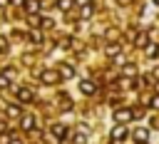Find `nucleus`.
Returning <instances> with one entry per match:
<instances>
[{"instance_id": "obj_17", "label": "nucleus", "mask_w": 159, "mask_h": 144, "mask_svg": "<svg viewBox=\"0 0 159 144\" xmlns=\"http://www.w3.org/2000/svg\"><path fill=\"white\" fill-rule=\"evenodd\" d=\"M122 72H124V74H129V77H132V74H134V72H137V67H134V65H124V70H122Z\"/></svg>"}, {"instance_id": "obj_26", "label": "nucleus", "mask_w": 159, "mask_h": 144, "mask_svg": "<svg viewBox=\"0 0 159 144\" xmlns=\"http://www.w3.org/2000/svg\"><path fill=\"white\" fill-rule=\"evenodd\" d=\"M5 2H7V0H0V5H5Z\"/></svg>"}, {"instance_id": "obj_9", "label": "nucleus", "mask_w": 159, "mask_h": 144, "mask_svg": "<svg viewBox=\"0 0 159 144\" xmlns=\"http://www.w3.org/2000/svg\"><path fill=\"white\" fill-rule=\"evenodd\" d=\"M20 127H22L25 132H30V129H35V117H22V122H20Z\"/></svg>"}, {"instance_id": "obj_24", "label": "nucleus", "mask_w": 159, "mask_h": 144, "mask_svg": "<svg viewBox=\"0 0 159 144\" xmlns=\"http://www.w3.org/2000/svg\"><path fill=\"white\" fill-rule=\"evenodd\" d=\"M154 77H157V79H159V67H157V70H154Z\"/></svg>"}, {"instance_id": "obj_5", "label": "nucleus", "mask_w": 159, "mask_h": 144, "mask_svg": "<svg viewBox=\"0 0 159 144\" xmlns=\"http://www.w3.org/2000/svg\"><path fill=\"white\" fill-rule=\"evenodd\" d=\"M134 139H137V142H149V129L137 127V129H134Z\"/></svg>"}, {"instance_id": "obj_2", "label": "nucleus", "mask_w": 159, "mask_h": 144, "mask_svg": "<svg viewBox=\"0 0 159 144\" xmlns=\"http://www.w3.org/2000/svg\"><path fill=\"white\" fill-rule=\"evenodd\" d=\"M129 119H134L132 109H117V112H114V122H117V124H124V122H129Z\"/></svg>"}, {"instance_id": "obj_6", "label": "nucleus", "mask_w": 159, "mask_h": 144, "mask_svg": "<svg viewBox=\"0 0 159 144\" xmlns=\"http://www.w3.org/2000/svg\"><path fill=\"white\" fill-rule=\"evenodd\" d=\"M134 45H137V47H147V45H149V35H147V32H139L137 40H134Z\"/></svg>"}, {"instance_id": "obj_18", "label": "nucleus", "mask_w": 159, "mask_h": 144, "mask_svg": "<svg viewBox=\"0 0 159 144\" xmlns=\"http://www.w3.org/2000/svg\"><path fill=\"white\" fill-rule=\"evenodd\" d=\"M10 84V74H0V87H7Z\"/></svg>"}, {"instance_id": "obj_1", "label": "nucleus", "mask_w": 159, "mask_h": 144, "mask_svg": "<svg viewBox=\"0 0 159 144\" xmlns=\"http://www.w3.org/2000/svg\"><path fill=\"white\" fill-rule=\"evenodd\" d=\"M60 79H62L60 70H45V72H42V82H45V84H57Z\"/></svg>"}, {"instance_id": "obj_23", "label": "nucleus", "mask_w": 159, "mask_h": 144, "mask_svg": "<svg viewBox=\"0 0 159 144\" xmlns=\"http://www.w3.org/2000/svg\"><path fill=\"white\" fill-rule=\"evenodd\" d=\"M75 2H77V5H87V0H75Z\"/></svg>"}, {"instance_id": "obj_28", "label": "nucleus", "mask_w": 159, "mask_h": 144, "mask_svg": "<svg viewBox=\"0 0 159 144\" xmlns=\"http://www.w3.org/2000/svg\"><path fill=\"white\" fill-rule=\"evenodd\" d=\"M139 144H147V142H139Z\"/></svg>"}, {"instance_id": "obj_20", "label": "nucleus", "mask_w": 159, "mask_h": 144, "mask_svg": "<svg viewBox=\"0 0 159 144\" xmlns=\"http://www.w3.org/2000/svg\"><path fill=\"white\" fill-rule=\"evenodd\" d=\"M57 5H60V7H62V10H67V7H70V5H72V0H60V2H57Z\"/></svg>"}, {"instance_id": "obj_15", "label": "nucleus", "mask_w": 159, "mask_h": 144, "mask_svg": "<svg viewBox=\"0 0 159 144\" xmlns=\"http://www.w3.org/2000/svg\"><path fill=\"white\" fill-rule=\"evenodd\" d=\"M7 117H20V107L10 104V107H7Z\"/></svg>"}, {"instance_id": "obj_22", "label": "nucleus", "mask_w": 159, "mask_h": 144, "mask_svg": "<svg viewBox=\"0 0 159 144\" xmlns=\"http://www.w3.org/2000/svg\"><path fill=\"white\" fill-rule=\"evenodd\" d=\"M5 129H7V124H5L2 119H0V132H5Z\"/></svg>"}, {"instance_id": "obj_21", "label": "nucleus", "mask_w": 159, "mask_h": 144, "mask_svg": "<svg viewBox=\"0 0 159 144\" xmlns=\"http://www.w3.org/2000/svg\"><path fill=\"white\" fill-rule=\"evenodd\" d=\"M152 127H154V129H159V117H154V119H152Z\"/></svg>"}, {"instance_id": "obj_25", "label": "nucleus", "mask_w": 159, "mask_h": 144, "mask_svg": "<svg viewBox=\"0 0 159 144\" xmlns=\"http://www.w3.org/2000/svg\"><path fill=\"white\" fill-rule=\"evenodd\" d=\"M117 2H119V5H127V2H129V0H117Z\"/></svg>"}, {"instance_id": "obj_11", "label": "nucleus", "mask_w": 159, "mask_h": 144, "mask_svg": "<svg viewBox=\"0 0 159 144\" xmlns=\"http://www.w3.org/2000/svg\"><path fill=\"white\" fill-rule=\"evenodd\" d=\"M60 74H62V77H75V67L62 65V67H60Z\"/></svg>"}, {"instance_id": "obj_16", "label": "nucleus", "mask_w": 159, "mask_h": 144, "mask_svg": "<svg viewBox=\"0 0 159 144\" xmlns=\"http://www.w3.org/2000/svg\"><path fill=\"white\" fill-rule=\"evenodd\" d=\"M75 144H84L87 142V137H84V132H80V134H75V139H72Z\"/></svg>"}, {"instance_id": "obj_7", "label": "nucleus", "mask_w": 159, "mask_h": 144, "mask_svg": "<svg viewBox=\"0 0 159 144\" xmlns=\"http://www.w3.org/2000/svg\"><path fill=\"white\" fill-rule=\"evenodd\" d=\"M144 52H147V57H152V60H154V57L159 55V45H154V42H149V45L144 47Z\"/></svg>"}, {"instance_id": "obj_13", "label": "nucleus", "mask_w": 159, "mask_h": 144, "mask_svg": "<svg viewBox=\"0 0 159 144\" xmlns=\"http://www.w3.org/2000/svg\"><path fill=\"white\" fill-rule=\"evenodd\" d=\"M30 40H32L35 45H40V42H42V32H37V30H35V32H30Z\"/></svg>"}, {"instance_id": "obj_27", "label": "nucleus", "mask_w": 159, "mask_h": 144, "mask_svg": "<svg viewBox=\"0 0 159 144\" xmlns=\"http://www.w3.org/2000/svg\"><path fill=\"white\" fill-rule=\"evenodd\" d=\"M152 2H154V5H159V0H152Z\"/></svg>"}, {"instance_id": "obj_3", "label": "nucleus", "mask_w": 159, "mask_h": 144, "mask_svg": "<svg viewBox=\"0 0 159 144\" xmlns=\"http://www.w3.org/2000/svg\"><path fill=\"white\" fill-rule=\"evenodd\" d=\"M127 137V127L124 124H117L114 129H112V142H122Z\"/></svg>"}, {"instance_id": "obj_12", "label": "nucleus", "mask_w": 159, "mask_h": 144, "mask_svg": "<svg viewBox=\"0 0 159 144\" xmlns=\"http://www.w3.org/2000/svg\"><path fill=\"white\" fill-rule=\"evenodd\" d=\"M92 10H94V5H92V2H87V5L82 7V12H80V15H82V17H89V15H92Z\"/></svg>"}, {"instance_id": "obj_19", "label": "nucleus", "mask_w": 159, "mask_h": 144, "mask_svg": "<svg viewBox=\"0 0 159 144\" xmlns=\"http://www.w3.org/2000/svg\"><path fill=\"white\" fill-rule=\"evenodd\" d=\"M149 104H152V107H154V109H159V94H154V97H152V99H149Z\"/></svg>"}, {"instance_id": "obj_4", "label": "nucleus", "mask_w": 159, "mask_h": 144, "mask_svg": "<svg viewBox=\"0 0 159 144\" xmlns=\"http://www.w3.org/2000/svg\"><path fill=\"white\" fill-rule=\"evenodd\" d=\"M94 89H97V87H94L92 79H82V82H80V92H82V94H94Z\"/></svg>"}, {"instance_id": "obj_8", "label": "nucleus", "mask_w": 159, "mask_h": 144, "mask_svg": "<svg viewBox=\"0 0 159 144\" xmlns=\"http://www.w3.org/2000/svg\"><path fill=\"white\" fill-rule=\"evenodd\" d=\"M17 99H20V102H32V92H30V89H25V87H22V89H17Z\"/></svg>"}, {"instance_id": "obj_14", "label": "nucleus", "mask_w": 159, "mask_h": 144, "mask_svg": "<svg viewBox=\"0 0 159 144\" xmlns=\"http://www.w3.org/2000/svg\"><path fill=\"white\" fill-rule=\"evenodd\" d=\"M107 55H109V57H117V55H119V45H109V47H107Z\"/></svg>"}, {"instance_id": "obj_10", "label": "nucleus", "mask_w": 159, "mask_h": 144, "mask_svg": "<svg viewBox=\"0 0 159 144\" xmlns=\"http://www.w3.org/2000/svg\"><path fill=\"white\" fill-rule=\"evenodd\" d=\"M25 10H27V12H32V15H35V12H37V10H40V0H25Z\"/></svg>"}]
</instances>
